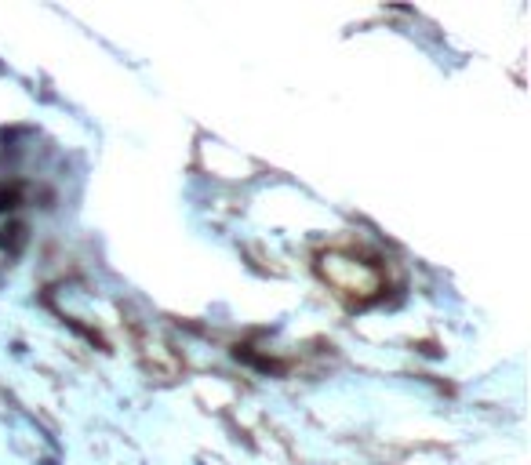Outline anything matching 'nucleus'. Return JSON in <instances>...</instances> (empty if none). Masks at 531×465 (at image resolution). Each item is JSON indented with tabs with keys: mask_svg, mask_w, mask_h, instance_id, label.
I'll return each instance as SVG.
<instances>
[{
	"mask_svg": "<svg viewBox=\"0 0 531 465\" xmlns=\"http://www.w3.org/2000/svg\"><path fill=\"white\" fill-rule=\"evenodd\" d=\"M316 273H321V280L335 294H343V299H350L357 306L375 302V299H382V291H386V266L360 255V251L331 247L316 258Z\"/></svg>",
	"mask_w": 531,
	"mask_h": 465,
	"instance_id": "obj_1",
	"label": "nucleus"
}]
</instances>
